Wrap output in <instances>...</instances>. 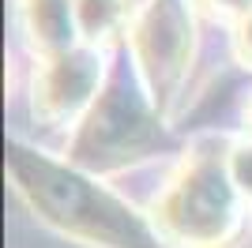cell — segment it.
<instances>
[{"label": "cell", "mask_w": 252, "mask_h": 248, "mask_svg": "<svg viewBox=\"0 0 252 248\" xmlns=\"http://www.w3.org/2000/svg\"><path fill=\"white\" fill-rule=\"evenodd\" d=\"M11 177L15 188L42 211L45 222L75 241H91L102 248H147V233L125 203L83 177L61 165L34 158L31 151H11Z\"/></svg>", "instance_id": "obj_1"}, {"label": "cell", "mask_w": 252, "mask_h": 248, "mask_svg": "<svg viewBox=\"0 0 252 248\" xmlns=\"http://www.w3.org/2000/svg\"><path fill=\"white\" fill-rule=\"evenodd\" d=\"M245 196L233 185L230 155L200 147L185 155L151 207L158 237L173 248H222L241 222Z\"/></svg>", "instance_id": "obj_2"}, {"label": "cell", "mask_w": 252, "mask_h": 248, "mask_svg": "<svg viewBox=\"0 0 252 248\" xmlns=\"http://www.w3.org/2000/svg\"><path fill=\"white\" fill-rule=\"evenodd\" d=\"M128 45L136 57L139 79L158 105L177 94L192 61V19L185 0H147L132 11Z\"/></svg>", "instance_id": "obj_3"}, {"label": "cell", "mask_w": 252, "mask_h": 248, "mask_svg": "<svg viewBox=\"0 0 252 248\" xmlns=\"http://www.w3.org/2000/svg\"><path fill=\"white\" fill-rule=\"evenodd\" d=\"M102 68H105L102 53L94 45L45 57L34 68V91H31L34 117H42L45 124H72L94 102Z\"/></svg>", "instance_id": "obj_4"}, {"label": "cell", "mask_w": 252, "mask_h": 248, "mask_svg": "<svg viewBox=\"0 0 252 248\" xmlns=\"http://www.w3.org/2000/svg\"><path fill=\"white\" fill-rule=\"evenodd\" d=\"M147 117L139 113L136 102H128L125 91H109L102 102L94 105V113L87 121V128L79 132V158H87L91 165H109L117 158H132L128 151L147 143Z\"/></svg>", "instance_id": "obj_5"}, {"label": "cell", "mask_w": 252, "mask_h": 248, "mask_svg": "<svg viewBox=\"0 0 252 248\" xmlns=\"http://www.w3.org/2000/svg\"><path fill=\"white\" fill-rule=\"evenodd\" d=\"M23 27H27V41L45 57L75 49L72 31H79L75 19V0H23Z\"/></svg>", "instance_id": "obj_6"}, {"label": "cell", "mask_w": 252, "mask_h": 248, "mask_svg": "<svg viewBox=\"0 0 252 248\" xmlns=\"http://www.w3.org/2000/svg\"><path fill=\"white\" fill-rule=\"evenodd\" d=\"M75 19H79V31H83L87 45H105L121 27L132 23L125 0H75Z\"/></svg>", "instance_id": "obj_7"}, {"label": "cell", "mask_w": 252, "mask_h": 248, "mask_svg": "<svg viewBox=\"0 0 252 248\" xmlns=\"http://www.w3.org/2000/svg\"><path fill=\"white\" fill-rule=\"evenodd\" d=\"M200 11H207L211 19H219V23H237L249 19L252 15V0H192Z\"/></svg>", "instance_id": "obj_8"}, {"label": "cell", "mask_w": 252, "mask_h": 248, "mask_svg": "<svg viewBox=\"0 0 252 248\" xmlns=\"http://www.w3.org/2000/svg\"><path fill=\"white\" fill-rule=\"evenodd\" d=\"M230 173H233L237 192L245 196V203H252V143H249V147H233V155H230Z\"/></svg>", "instance_id": "obj_9"}, {"label": "cell", "mask_w": 252, "mask_h": 248, "mask_svg": "<svg viewBox=\"0 0 252 248\" xmlns=\"http://www.w3.org/2000/svg\"><path fill=\"white\" fill-rule=\"evenodd\" d=\"M233 57H237V64L252 68V15L233 27Z\"/></svg>", "instance_id": "obj_10"}, {"label": "cell", "mask_w": 252, "mask_h": 248, "mask_svg": "<svg viewBox=\"0 0 252 248\" xmlns=\"http://www.w3.org/2000/svg\"><path fill=\"white\" fill-rule=\"evenodd\" d=\"M241 121H245V132L252 135V98L245 102V113H241Z\"/></svg>", "instance_id": "obj_11"}]
</instances>
